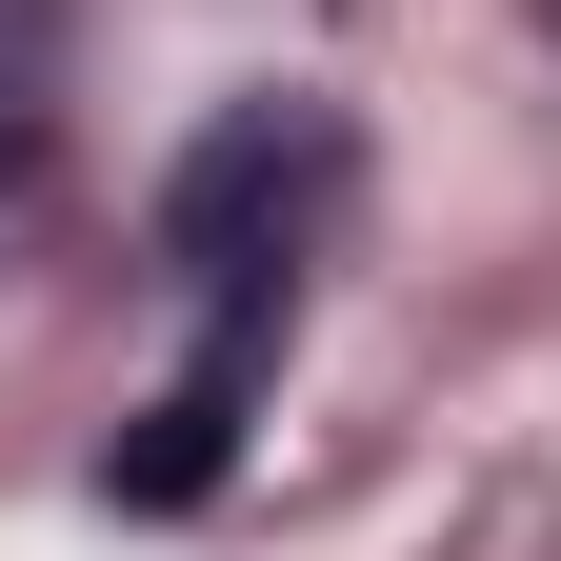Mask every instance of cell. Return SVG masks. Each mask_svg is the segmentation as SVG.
Segmentation results:
<instances>
[{
    "instance_id": "6da1fadb",
    "label": "cell",
    "mask_w": 561,
    "mask_h": 561,
    "mask_svg": "<svg viewBox=\"0 0 561 561\" xmlns=\"http://www.w3.org/2000/svg\"><path fill=\"white\" fill-rule=\"evenodd\" d=\"M341 181V140L321 101H241V121H201V161L161 181V261L201 280V301H280V261H301V201Z\"/></svg>"
},
{
    "instance_id": "7a4b0ae2",
    "label": "cell",
    "mask_w": 561,
    "mask_h": 561,
    "mask_svg": "<svg viewBox=\"0 0 561 561\" xmlns=\"http://www.w3.org/2000/svg\"><path fill=\"white\" fill-rule=\"evenodd\" d=\"M41 161H60V121H41V81H21V60H0V201H21Z\"/></svg>"
}]
</instances>
